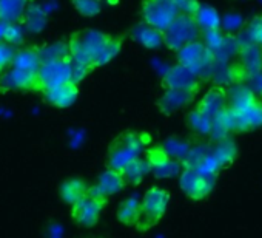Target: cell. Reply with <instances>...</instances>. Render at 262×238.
I'll use <instances>...</instances> for the list:
<instances>
[{"label":"cell","mask_w":262,"mask_h":238,"mask_svg":"<svg viewBox=\"0 0 262 238\" xmlns=\"http://www.w3.org/2000/svg\"><path fill=\"white\" fill-rule=\"evenodd\" d=\"M150 138L144 132L125 130L120 132L108 146L106 167L123 172L128 164L141 158Z\"/></svg>","instance_id":"cell-1"},{"label":"cell","mask_w":262,"mask_h":238,"mask_svg":"<svg viewBox=\"0 0 262 238\" xmlns=\"http://www.w3.org/2000/svg\"><path fill=\"white\" fill-rule=\"evenodd\" d=\"M111 36L113 34L110 33L93 28L74 31L67 41L71 61L80 65H86L94 71L93 65L99 54L102 53V50L105 48V45L108 44V41L111 39Z\"/></svg>","instance_id":"cell-2"},{"label":"cell","mask_w":262,"mask_h":238,"mask_svg":"<svg viewBox=\"0 0 262 238\" xmlns=\"http://www.w3.org/2000/svg\"><path fill=\"white\" fill-rule=\"evenodd\" d=\"M202 37V30L198 25L193 14L181 13L164 31V47L176 53L184 45L199 41Z\"/></svg>","instance_id":"cell-3"},{"label":"cell","mask_w":262,"mask_h":238,"mask_svg":"<svg viewBox=\"0 0 262 238\" xmlns=\"http://www.w3.org/2000/svg\"><path fill=\"white\" fill-rule=\"evenodd\" d=\"M168 204H170V193L165 189L159 186L150 187L141 200V216L136 227L144 232L156 226L161 221V218L165 215Z\"/></svg>","instance_id":"cell-4"},{"label":"cell","mask_w":262,"mask_h":238,"mask_svg":"<svg viewBox=\"0 0 262 238\" xmlns=\"http://www.w3.org/2000/svg\"><path fill=\"white\" fill-rule=\"evenodd\" d=\"M179 14L176 0H142L141 2V21L162 31H165V28Z\"/></svg>","instance_id":"cell-5"},{"label":"cell","mask_w":262,"mask_h":238,"mask_svg":"<svg viewBox=\"0 0 262 238\" xmlns=\"http://www.w3.org/2000/svg\"><path fill=\"white\" fill-rule=\"evenodd\" d=\"M237 64L234 65L236 70H230L228 76L233 84L247 82L251 76L262 71V50L260 45L254 42L242 44L237 50Z\"/></svg>","instance_id":"cell-6"},{"label":"cell","mask_w":262,"mask_h":238,"mask_svg":"<svg viewBox=\"0 0 262 238\" xmlns=\"http://www.w3.org/2000/svg\"><path fill=\"white\" fill-rule=\"evenodd\" d=\"M70 81H73L71 57L42 62V67L36 77V90L34 91L43 93L45 90H50L53 87L62 85Z\"/></svg>","instance_id":"cell-7"},{"label":"cell","mask_w":262,"mask_h":238,"mask_svg":"<svg viewBox=\"0 0 262 238\" xmlns=\"http://www.w3.org/2000/svg\"><path fill=\"white\" fill-rule=\"evenodd\" d=\"M174 54H176L178 64L190 68L199 77L205 70H208L211 67V64L214 61V53L201 39L184 45Z\"/></svg>","instance_id":"cell-8"},{"label":"cell","mask_w":262,"mask_h":238,"mask_svg":"<svg viewBox=\"0 0 262 238\" xmlns=\"http://www.w3.org/2000/svg\"><path fill=\"white\" fill-rule=\"evenodd\" d=\"M214 184H216V178L205 176L193 167L184 169L179 175V186L182 192L191 200L205 198L208 193H211Z\"/></svg>","instance_id":"cell-9"},{"label":"cell","mask_w":262,"mask_h":238,"mask_svg":"<svg viewBox=\"0 0 262 238\" xmlns=\"http://www.w3.org/2000/svg\"><path fill=\"white\" fill-rule=\"evenodd\" d=\"M201 87H191V88H170L164 90L161 97L156 101V107L162 114H173L185 107H188L194 97L199 94Z\"/></svg>","instance_id":"cell-10"},{"label":"cell","mask_w":262,"mask_h":238,"mask_svg":"<svg viewBox=\"0 0 262 238\" xmlns=\"http://www.w3.org/2000/svg\"><path fill=\"white\" fill-rule=\"evenodd\" d=\"M150 163L151 167V173L159 178V180H168V178H174L178 175H181V167L182 163L178 160H173L161 146H153L148 149L147 156H145Z\"/></svg>","instance_id":"cell-11"},{"label":"cell","mask_w":262,"mask_h":238,"mask_svg":"<svg viewBox=\"0 0 262 238\" xmlns=\"http://www.w3.org/2000/svg\"><path fill=\"white\" fill-rule=\"evenodd\" d=\"M105 204H106L105 200H99V198L86 195L79 203L71 206V216L74 218L76 223L85 227H91L99 221Z\"/></svg>","instance_id":"cell-12"},{"label":"cell","mask_w":262,"mask_h":238,"mask_svg":"<svg viewBox=\"0 0 262 238\" xmlns=\"http://www.w3.org/2000/svg\"><path fill=\"white\" fill-rule=\"evenodd\" d=\"M161 87L164 90L170 88H191L201 87V77L190 68L176 64L170 67L161 77Z\"/></svg>","instance_id":"cell-13"},{"label":"cell","mask_w":262,"mask_h":238,"mask_svg":"<svg viewBox=\"0 0 262 238\" xmlns=\"http://www.w3.org/2000/svg\"><path fill=\"white\" fill-rule=\"evenodd\" d=\"M36 77L27 71L8 67L0 74V93L7 91H34L36 90Z\"/></svg>","instance_id":"cell-14"},{"label":"cell","mask_w":262,"mask_h":238,"mask_svg":"<svg viewBox=\"0 0 262 238\" xmlns=\"http://www.w3.org/2000/svg\"><path fill=\"white\" fill-rule=\"evenodd\" d=\"M228 107V88H224L222 85H214L199 99L196 108L202 111L204 114L214 119L219 116L225 108Z\"/></svg>","instance_id":"cell-15"},{"label":"cell","mask_w":262,"mask_h":238,"mask_svg":"<svg viewBox=\"0 0 262 238\" xmlns=\"http://www.w3.org/2000/svg\"><path fill=\"white\" fill-rule=\"evenodd\" d=\"M233 111V132L244 133L253 132L256 129H262V101L259 99L253 105L245 110Z\"/></svg>","instance_id":"cell-16"},{"label":"cell","mask_w":262,"mask_h":238,"mask_svg":"<svg viewBox=\"0 0 262 238\" xmlns=\"http://www.w3.org/2000/svg\"><path fill=\"white\" fill-rule=\"evenodd\" d=\"M125 36H128L133 42L139 44L141 47H144L147 50H158L164 45V31L145 24L142 21L131 27Z\"/></svg>","instance_id":"cell-17"},{"label":"cell","mask_w":262,"mask_h":238,"mask_svg":"<svg viewBox=\"0 0 262 238\" xmlns=\"http://www.w3.org/2000/svg\"><path fill=\"white\" fill-rule=\"evenodd\" d=\"M42 96L53 107L68 108V107H71L77 101V96H79V84L70 81V82L62 84V85H57V87H53L50 90H45L42 93Z\"/></svg>","instance_id":"cell-18"},{"label":"cell","mask_w":262,"mask_h":238,"mask_svg":"<svg viewBox=\"0 0 262 238\" xmlns=\"http://www.w3.org/2000/svg\"><path fill=\"white\" fill-rule=\"evenodd\" d=\"M10 67L37 76V73L42 67L40 47H37V45L36 47H24V48L17 50Z\"/></svg>","instance_id":"cell-19"},{"label":"cell","mask_w":262,"mask_h":238,"mask_svg":"<svg viewBox=\"0 0 262 238\" xmlns=\"http://www.w3.org/2000/svg\"><path fill=\"white\" fill-rule=\"evenodd\" d=\"M259 97L254 94V91L250 88L247 82L242 84H234L233 87L228 88V108L241 111L257 102Z\"/></svg>","instance_id":"cell-20"},{"label":"cell","mask_w":262,"mask_h":238,"mask_svg":"<svg viewBox=\"0 0 262 238\" xmlns=\"http://www.w3.org/2000/svg\"><path fill=\"white\" fill-rule=\"evenodd\" d=\"M96 184L99 186V189H100L106 196H111V195H116V193L122 192L128 183H126V180H125L123 172L114 170V169H108V167H106V170H103V172L99 175Z\"/></svg>","instance_id":"cell-21"},{"label":"cell","mask_w":262,"mask_h":238,"mask_svg":"<svg viewBox=\"0 0 262 238\" xmlns=\"http://www.w3.org/2000/svg\"><path fill=\"white\" fill-rule=\"evenodd\" d=\"M88 189H90V186L83 180H80V178H70V180L62 183L59 192H60V198L67 204L73 206V204L79 203L82 198H85L88 195Z\"/></svg>","instance_id":"cell-22"},{"label":"cell","mask_w":262,"mask_h":238,"mask_svg":"<svg viewBox=\"0 0 262 238\" xmlns=\"http://www.w3.org/2000/svg\"><path fill=\"white\" fill-rule=\"evenodd\" d=\"M117 220L126 226H135L139 221L141 216V200L136 195H131L128 198H125L119 207H117Z\"/></svg>","instance_id":"cell-23"},{"label":"cell","mask_w":262,"mask_h":238,"mask_svg":"<svg viewBox=\"0 0 262 238\" xmlns=\"http://www.w3.org/2000/svg\"><path fill=\"white\" fill-rule=\"evenodd\" d=\"M28 0H0V19L8 22H24Z\"/></svg>","instance_id":"cell-24"},{"label":"cell","mask_w":262,"mask_h":238,"mask_svg":"<svg viewBox=\"0 0 262 238\" xmlns=\"http://www.w3.org/2000/svg\"><path fill=\"white\" fill-rule=\"evenodd\" d=\"M202 31L205 30H221L222 21L216 8L208 5H199L198 11L193 14Z\"/></svg>","instance_id":"cell-25"},{"label":"cell","mask_w":262,"mask_h":238,"mask_svg":"<svg viewBox=\"0 0 262 238\" xmlns=\"http://www.w3.org/2000/svg\"><path fill=\"white\" fill-rule=\"evenodd\" d=\"M187 124L188 127L201 135V136H207V135H211V130H213V119L207 114H204L202 111H199L196 107L193 110L188 111L187 114Z\"/></svg>","instance_id":"cell-26"},{"label":"cell","mask_w":262,"mask_h":238,"mask_svg":"<svg viewBox=\"0 0 262 238\" xmlns=\"http://www.w3.org/2000/svg\"><path fill=\"white\" fill-rule=\"evenodd\" d=\"M151 173V167H150V163L147 158H138L135 160L131 164H128L123 170V175H125V180L128 184H141L144 181V178Z\"/></svg>","instance_id":"cell-27"},{"label":"cell","mask_w":262,"mask_h":238,"mask_svg":"<svg viewBox=\"0 0 262 238\" xmlns=\"http://www.w3.org/2000/svg\"><path fill=\"white\" fill-rule=\"evenodd\" d=\"M123 37L125 34H117V36H111V39L108 41V44L105 45V48L102 50V53L99 54V57L96 59L93 68H99V67H103L106 64H110L122 50V45H123Z\"/></svg>","instance_id":"cell-28"},{"label":"cell","mask_w":262,"mask_h":238,"mask_svg":"<svg viewBox=\"0 0 262 238\" xmlns=\"http://www.w3.org/2000/svg\"><path fill=\"white\" fill-rule=\"evenodd\" d=\"M211 153L217 158L219 164L224 169V167L230 166L236 160V156H237V147H236V144L231 140L225 138V140L216 143V146L211 149Z\"/></svg>","instance_id":"cell-29"},{"label":"cell","mask_w":262,"mask_h":238,"mask_svg":"<svg viewBox=\"0 0 262 238\" xmlns=\"http://www.w3.org/2000/svg\"><path fill=\"white\" fill-rule=\"evenodd\" d=\"M40 56H42V62L70 57L68 42L59 41V42H53V44L43 45V47H40Z\"/></svg>","instance_id":"cell-30"},{"label":"cell","mask_w":262,"mask_h":238,"mask_svg":"<svg viewBox=\"0 0 262 238\" xmlns=\"http://www.w3.org/2000/svg\"><path fill=\"white\" fill-rule=\"evenodd\" d=\"M25 28L33 31V33H39L45 25H47V16L45 13L40 10V7H30L27 10L25 14Z\"/></svg>","instance_id":"cell-31"},{"label":"cell","mask_w":262,"mask_h":238,"mask_svg":"<svg viewBox=\"0 0 262 238\" xmlns=\"http://www.w3.org/2000/svg\"><path fill=\"white\" fill-rule=\"evenodd\" d=\"M70 2L73 8L83 17H96L103 10L100 0H70Z\"/></svg>","instance_id":"cell-32"},{"label":"cell","mask_w":262,"mask_h":238,"mask_svg":"<svg viewBox=\"0 0 262 238\" xmlns=\"http://www.w3.org/2000/svg\"><path fill=\"white\" fill-rule=\"evenodd\" d=\"M162 147H164V150L173 158V160H178V161H184L185 160V156L188 155V152H190V144H188V141H182V140H168L167 143H164L162 144Z\"/></svg>","instance_id":"cell-33"},{"label":"cell","mask_w":262,"mask_h":238,"mask_svg":"<svg viewBox=\"0 0 262 238\" xmlns=\"http://www.w3.org/2000/svg\"><path fill=\"white\" fill-rule=\"evenodd\" d=\"M193 169H196L199 173H202V175H205V176H213V178H216L217 173L221 172L222 166L219 164L217 158L210 152V153H207V155L196 164V167H193Z\"/></svg>","instance_id":"cell-34"},{"label":"cell","mask_w":262,"mask_h":238,"mask_svg":"<svg viewBox=\"0 0 262 238\" xmlns=\"http://www.w3.org/2000/svg\"><path fill=\"white\" fill-rule=\"evenodd\" d=\"M4 42H7L11 47H19L25 42V27L20 22H11Z\"/></svg>","instance_id":"cell-35"},{"label":"cell","mask_w":262,"mask_h":238,"mask_svg":"<svg viewBox=\"0 0 262 238\" xmlns=\"http://www.w3.org/2000/svg\"><path fill=\"white\" fill-rule=\"evenodd\" d=\"M201 41H202L213 53H216V51L224 45V34H222L221 30H205V31H202Z\"/></svg>","instance_id":"cell-36"},{"label":"cell","mask_w":262,"mask_h":238,"mask_svg":"<svg viewBox=\"0 0 262 238\" xmlns=\"http://www.w3.org/2000/svg\"><path fill=\"white\" fill-rule=\"evenodd\" d=\"M14 54H16L14 47L0 41V74H2L11 65V62L14 59Z\"/></svg>","instance_id":"cell-37"},{"label":"cell","mask_w":262,"mask_h":238,"mask_svg":"<svg viewBox=\"0 0 262 238\" xmlns=\"http://www.w3.org/2000/svg\"><path fill=\"white\" fill-rule=\"evenodd\" d=\"M250 37L251 42L262 45V14L254 17V21L250 24Z\"/></svg>","instance_id":"cell-38"},{"label":"cell","mask_w":262,"mask_h":238,"mask_svg":"<svg viewBox=\"0 0 262 238\" xmlns=\"http://www.w3.org/2000/svg\"><path fill=\"white\" fill-rule=\"evenodd\" d=\"M71 65H73V82L76 84H80L93 70L86 65H80V64H76L71 61Z\"/></svg>","instance_id":"cell-39"},{"label":"cell","mask_w":262,"mask_h":238,"mask_svg":"<svg viewBox=\"0 0 262 238\" xmlns=\"http://www.w3.org/2000/svg\"><path fill=\"white\" fill-rule=\"evenodd\" d=\"M247 84L250 85V88L254 91V94L257 97H262V71L257 73V74H254V76H251L247 81Z\"/></svg>","instance_id":"cell-40"},{"label":"cell","mask_w":262,"mask_h":238,"mask_svg":"<svg viewBox=\"0 0 262 238\" xmlns=\"http://www.w3.org/2000/svg\"><path fill=\"white\" fill-rule=\"evenodd\" d=\"M10 24H11V22L0 19V41H2V42H4V39H5V34H7V30H8Z\"/></svg>","instance_id":"cell-41"},{"label":"cell","mask_w":262,"mask_h":238,"mask_svg":"<svg viewBox=\"0 0 262 238\" xmlns=\"http://www.w3.org/2000/svg\"><path fill=\"white\" fill-rule=\"evenodd\" d=\"M28 2H34V0H28Z\"/></svg>","instance_id":"cell-42"},{"label":"cell","mask_w":262,"mask_h":238,"mask_svg":"<svg viewBox=\"0 0 262 238\" xmlns=\"http://www.w3.org/2000/svg\"><path fill=\"white\" fill-rule=\"evenodd\" d=\"M260 50H262V45H260Z\"/></svg>","instance_id":"cell-43"}]
</instances>
